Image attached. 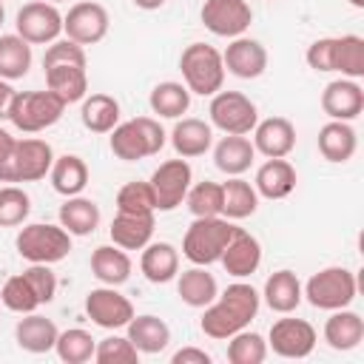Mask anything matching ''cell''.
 Returning <instances> with one entry per match:
<instances>
[{
	"instance_id": "cell-1",
	"label": "cell",
	"mask_w": 364,
	"mask_h": 364,
	"mask_svg": "<svg viewBox=\"0 0 364 364\" xmlns=\"http://www.w3.org/2000/svg\"><path fill=\"white\" fill-rule=\"evenodd\" d=\"M259 304H262V296L256 293L253 284L247 282H233L225 287V293H219L202 313V333L208 338H216V341H228L233 333L245 330L256 313H259Z\"/></svg>"
},
{
	"instance_id": "cell-2",
	"label": "cell",
	"mask_w": 364,
	"mask_h": 364,
	"mask_svg": "<svg viewBox=\"0 0 364 364\" xmlns=\"http://www.w3.org/2000/svg\"><path fill=\"white\" fill-rule=\"evenodd\" d=\"M233 233H236V225L225 216H193V222L182 239V256L191 264L208 267V264L219 262V256L228 247Z\"/></svg>"
},
{
	"instance_id": "cell-3",
	"label": "cell",
	"mask_w": 364,
	"mask_h": 364,
	"mask_svg": "<svg viewBox=\"0 0 364 364\" xmlns=\"http://www.w3.org/2000/svg\"><path fill=\"white\" fill-rule=\"evenodd\" d=\"M168 134L154 117H136L128 122H117L111 131V154L122 162H136L154 156L165 148Z\"/></svg>"
},
{
	"instance_id": "cell-4",
	"label": "cell",
	"mask_w": 364,
	"mask_h": 364,
	"mask_svg": "<svg viewBox=\"0 0 364 364\" xmlns=\"http://www.w3.org/2000/svg\"><path fill=\"white\" fill-rule=\"evenodd\" d=\"M179 71L185 80V88L199 97H213L216 91H222V82L228 74L222 63V51H216L208 43H191L179 57Z\"/></svg>"
},
{
	"instance_id": "cell-5",
	"label": "cell",
	"mask_w": 364,
	"mask_h": 364,
	"mask_svg": "<svg viewBox=\"0 0 364 364\" xmlns=\"http://www.w3.org/2000/svg\"><path fill=\"white\" fill-rule=\"evenodd\" d=\"M63 111H65V102L57 94H51L48 88L46 91H14L6 117L17 131L40 134V131L51 128L54 122H60Z\"/></svg>"
},
{
	"instance_id": "cell-6",
	"label": "cell",
	"mask_w": 364,
	"mask_h": 364,
	"mask_svg": "<svg viewBox=\"0 0 364 364\" xmlns=\"http://www.w3.org/2000/svg\"><path fill=\"white\" fill-rule=\"evenodd\" d=\"M14 247L31 264H57L71 253V233L63 225L31 222L20 228Z\"/></svg>"
},
{
	"instance_id": "cell-7",
	"label": "cell",
	"mask_w": 364,
	"mask_h": 364,
	"mask_svg": "<svg viewBox=\"0 0 364 364\" xmlns=\"http://www.w3.org/2000/svg\"><path fill=\"white\" fill-rule=\"evenodd\" d=\"M355 273L347 270V267H324L318 273H313L307 279V284L301 287V296L318 307V310H341V307H350L353 299H355Z\"/></svg>"
},
{
	"instance_id": "cell-8",
	"label": "cell",
	"mask_w": 364,
	"mask_h": 364,
	"mask_svg": "<svg viewBox=\"0 0 364 364\" xmlns=\"http://www.w3.org/2000/svg\"><path fill=\"white\" fill-rule=\"evenodd\" d=\"M54 165V151L46 139L26 136L17 139L14 154L0 165V182H37Z\"/></svg>"
},
{
	"instance_id": "cell-9",
	"label": "cell",
	"mask_w": 364,
	"mask_h": 364,
	"mask_svg": "<svg viewBox=\"0 0 364 364\" xmlns=\"http://www.w3.org/2000/svg\"><path fill=\"white\" fill-rule=\"evenodd\" d=\"M208 114H210V125L219 128L222 134L247 136L259 122V111L253 100L245 97L242 91H216L208 105Z\"/></svg>"
},
{
	"instance_id": "cell-10",
	"label": "cell",
	"mask_w": 364,
	"mask_h": 364,
	"mask_svg": "<svg viewBox=\"0 0 364 364\" xmlns=\"http://www.w3.org/2000/svg\"><path fill=\"white\" fill-rule=\"evenodd\" d=\"M14 26H17V34L28 46H46V43H54L63 34V14L57 11L54 3L34 0V3H26L17 11Z\"/></svg>"
},
{
	"instance_id": "cell-11",
	"label": "cell",
	"mask_w": 364,
	"mask_h": 364,
	"mask_svg": "<svg viewBox=\"0 0 364 364\" xmlns=\"http://www.w3.org/2000/svg\"><path fill=\"white\" fill-rule=\"evenodd\" d=\"M151 191H154V199H156V210L168 213L173 208H179L185 202V193L193 182V171L188 165V159H168L162 162L154 173H151Z\"/></svg>"
},
{
	"instance_id": "cell-12",
	"label": "cell",
	"mask_w": 364,
	"mask_h": 364,
	"mask_svg": "<svg viewBox=\"0 0 364 364\" xmlns=\"http://www.w3.org/2000/svg\"><path fill=\"white\" fill-rule=\"evenodd\" d=\"M202 26L216 37H242L253 23V9L247 0H205Z\"/></svg>"
},
{
	"instance_id": "cell-13",
	"label": "cell",
	"mask_w": 364,
	"mask_h": 364,
	"mask_svg": "<svg viewBox=\"0 0 364 364\" xmlns=\"http://www.w3.org/2000/svg\"><path fill=\"white\" fill-rule=\"evenodd\" d=\"M85 313L88 318L102 330H119L134 318V304L128 296H122L117 287L102 284L88 290L85 296Z\"/></svg>"
},
{
	"instance_id": "cell-14",
	"label": "cell",
	"mask_w": 364,
	"mask_h": 364,
	"mask_svg": "<svg viewBox=\"0 0 364 364\" xmlns=\"http://www.w3.org/2000/svg\"><path fill=\"white\" fill-rule=\"evenodd\" d=\"M316 327L304 318H279L270 327L267 347L282 358H307L316 347Z\"/></svg>"
},
{
	"instance_id": "cell-15",
	"label": "cell",
	"mask_w": 364,
	"mask_h": 364,
	"mask_svg": "<svg viewBox=\"0 0 364 364\" xmlns=\"http://www.w3.org/2000/svg\"><path fill=\"white\" fill-rule=\"evenodd\" d=\"M108 11L100 3L82 0L74 3L68 9V14H63V31L68 40L80 43V46H94L108 34Z\"/></svg>"
},
{
	"instance_id": "cell-16",
	"label": "cell",
	"mask_w": 364,
	"mask_h": 364,
	"mask_svg": "<svg viewBox=\"0 0 364 364\" xmlns=\"http://www.w3.org/2000/svg\"><path fill=\"white\" fill-rule=\"evenodd\" d=\"M222 63H225L228 74H233L239 80H256L267 68V51L259 40L242 34L228 43V48L222 51Z\"/></svg>"
},
{
	"instance_id": "cell-17",
	"label": "cell",
	"mask_w": 364,
	"mask_h": 364,
	"mask_svg": "<svg viewBox=\"0 0 364 364\" xmlns=\"http://www.w3.org/2000/svg\"><path fill=\"white\" fill-rule=\"evenodd\" d=\"M321 111L330 119H341L350 122L364 111V88L358 85V80H333L324 85L321 91Z\"/></svg>"
},
{
	"instance_id": "cell-18",
	"label": "cell",
	"mask_w": 364,
	"mask_h": 364,
	"mask_svg": "<svg viewBox=\"0 0 364 364\" xmlns=\"http://www.w3.org/2000/svg\"><path fill=\"white\" fill-rule=\"evenodd\" d=\"M222 267L233 276V279H245V276H253L262 264V245L256 236H250L245 228H236V233L230 236L228 247L222 250L219 256Z\"/></svg>"
},
{
	"instance_id": "cell-19",
	"label": "cell",
	"mask_w": 364,
	"mask_h": 364,
	"mask_svg": "<svg viewBox=\"0 0 364 364\" xmlns=\"http://www.w3.org/2000/svg\"><path fill=\"white\" fill-rule=\"evenodd\" d=\"M253 148L267 159L287 156L296 148V128L284 117H267L253 128Z\"/></svg>"
},
{
	"instance_id": "cell-20",
	"label": "cell",
	"mask_w": 364,
	"mask_h": 364,
	"mask_svg": "<svg viewBox=\"0 0 364 364\" xmlns=\"http://www.w3.org/2000/svg\"><path fill=\"white\" fill-rule=\"evenodd\" d=\"M154 213H119L114 216L108 233H111V242L122 250H142L151 236H154Z\"/></svg>"
},
{
	"instance_id": "cell-21",
	"label": "cell",
	"mask_w": 364,
	"mask_h": 364,
	"mask_svg": "<svg viewBox=\"0 0 364 364\" xmlns=\"http://www.w3.org/2000/svg\"><path fill=\"white\" fill-rule=\"evenodd\" d=\"M171 145L176 151V156L182 159H193V156H202L210 151L213 145V131L205 119H196V117H182L176 119L173 131H171Z\"/></svg>"
},
{
	"instance_id": "cell-22",
	"label": "cell",
	"mask_w": 364,
	"mask_h": 364,
	"mask_svg": "<svg viewBox=\"0 0 364 364\" xmlns=\"http://www.w3.org/2000/svg\"><path fill=\"white\" fill-rule=\"evenodd\" d=\"M139 270L151 284H168L179 273V250L171 242H148L139 256Z\"/></svg>"
},
{
	"instance_id": "cell-23",
	"label": "cell",
	"mask_w": 364,
	"mask_h": 364,
	"mask_svg": "<svg viewBox=\"0 0 364 364\" xmlns=\"http://www.w3.org/2000/svg\"><path fill=\"white\" fill-rule=\"evenodd\" d=\"M60 330L51 318L40 316V313H23V318L17 321L14 327V338H17V347L26 350V353H48L54 350V341H57Z\"/></svg>"
},
{
	"instance_id": "cell-24",
	"label": "cell",
	"mask_w": 364,
	"mask_h": 364,
	"mask_svg": "<svg viewBox=\"0 0 364 364\" xmlns=\"http://www.w3.org/2000/svg\"><path fill=\"white\" fill-rule=\"evenodd\" d=\"M256 159V148L242 134H225L213 148V165L228 176H242Z\"/></svg>"
},
{
	"instance_id": "cell-25",
	"label": "cell",
	"mask_w": 364,
	"mask_h": 364,
	"mask_svg": "<svg viewBox=\"0 0 364 364\" xmlns=\"http://www.w3.org/2000/svg\"><path fill=\"white\" fill-rule=\"evenodd\" d=\"M253 188H256V193L264 196V199H284V196H290L293 188H296V168H293L284 156L267 159V162L259 165L256 179H253Z\"/></svg>"
},
{
	"instance_id": "cell-26",
	"label": "cell",
	"mask_w": 364,
	"mask_h": 364,
	"mask_svg": "<svg viewBox=\"0 0 364 364\" xmlns=\"http://www.w3.org/2000/svg\"><path fill=\"white\" fill-rule=\"evenodd\" d=\"M333 316L324 321V341L338 350V353H347V350H355L364 338V318L347 307L341 310H330Z\"/></svg>"
},
{
	"instance_id": "cell-27",
	"label": "cell",
	"mask_w": 364,
	"mask_h": 364,
	"mask_svg": "<svg viewBox=\"0 0 364 364\" xmlns=\"http://www.w3.org/2000/svg\"><path fill=\"white\" fill-rule=\"evenodd\" d=\"M264 304L273 310V313H282V316H287V313H293L299 304H301V282H299V276L293 273V270H276V273H270L267 276V282H264Z\"/></svg>"
},
{
	"instance_id": "cell-28",
	"label": "cell",
	"mask_w": 364,
	"mask_h": 364,
	"mask_svg": "<svg viewBox=\"0 0 364 364\" xmlns=\"http://www.w3.org/2000/svg\"><path fill=\"white\" fill-rule=\"evenodd\" d=\"M125 330H128L131 344L139 353H148V355L162 353L168 347V341H171V327L159 316H151V313H145V316L134 313V318L125 324Z\"/></svg>"
},
{
	"instance_id": "cell-29",
	"label": "cell",
	"mask_w": 364,
	"mask_h": 364,
	"mask_svg": "<svg viewBox=\"0 0 364 364\" xmlns=\"http://www.w3.org/2000/svg\"><path fill=\"white\" fill-rule=\"evenodd\" d=\"M355 148H358V136H355L350 122L330 119L327 125H321V131H318V154L327 162H347V159H353Z\"/></svg>"
},
{
	"instance_id": "cell-30",
	"label": "cell",
	"mask_w": 364,
	"mask_h": 364,
	"mask_svg": "<svg viewBox=\"0 0 364 364\" xmlns=\"http://www.w3.org/2000/svg\"><path fill=\"white\" fill-rule=\"evenodd\" d=\"M176 276H179L176 279V293L188 307H208L219 296L213 273H208L202 264H193V267H188Z\"/></svg>"
},
{
	"instance_id": "cell-31",
	"label": "cell",
	"mask_w": 364,
	"mask_h": 364,
	"mask_svg": "<svg viewBox=\"0 0 364 364\" xmlns=\"http://www.w3.org/2000/svg\"><path fill=\"white\" fill-rule=\"evenodd\" d=\"M46 88L57 94L65 105L82 102L88 91V77L82 65H51L46 68Z\"/></svg>"
},
{
	"instance_id": "cell-32",
	"label": "cell",
	"mask_w": 364,
	"mask_h": 364,
	"mask_svg": "<svg viewBox=\"0 0 364 364\" xmlns=\"http://www.w3.org/2000/svg\"><path fill=\"white\" fill-rule=\"evenodd\" d=\"M48 176L60 196H77L88 185V165L77 154H63V156H54Z\"/></svg>"
},
{
	"instance_id": "cell-33",
	"label": "cell",
	"mask_w": 364,
	"mask_h": 364,
	"mask_svg": "<svg viewBox=\"0 0 364 364\" xmlns=\"http://www.w3.org/2000/svg\"><path fill=\"white\" fill-rule=\"evenodd\" d=\"M91 273L102 282V284H111V287H119L128 282L131 276V259L122 247L117 245H100L94 253H91Z\"/></svg>"
},
{
	"instance_id": "cell-34",
	"label": "cell",
	"mask_w": 364,
	"mask_h": 364,
	"mask_svg": "<svg viewBox=\"0 0 364 364\" xmlns=\"http://www.w3.org/2000/svg\"><path fill=\"white\" fill-rule=\"evenodd\" d=\"M259 208V193L242 176H230L222 182V216L225 219H247Z\"/></svg>"
},
{
	"instance_id": "cell-35",
	"label": "cell",
	"mask_w": 364,
	"mask_h": 364,
	"mask_svg": "<svg viewBox=\"0 0 364 364\" xmlns=\"http://www.w3.org/2000/svg\"><path fill=\"white\" fill-rule=\"evenodd\" d=\"M60 225L71 233V236H88L97 230L100 225V208L97 202L85 199V196H65L63 208H60Z\"/></svg>"
},
{
	"instance_id": "cell-36",
	"label": "cell",
	"mask_w": 364,
	"mask_h": 364,
	"mask_svg": "<svg viewBox=\"0 0 364 364\" xmlns=\"http://www.w3.org/2000/svg\"><path fill=\"white\" fill-rule=\"evenodd\" d=\"M80 119L91 134H111L119 122V102L108 94H91L82 100Z\"/></svg>"
},
{
	"instance_id": "cell-37",
	"label": "cell",
	"mask_w": 364,
	"mask_h": 364,
	"mask_svg": "<svg viewBox=\"0 0 364 364\" xmlns=\"http://www.w3.org/2000/svg\"><path fill=\"white\" fill-rule=\"evenodd\" d=\"M148 105H151L154 114H159L165 119H179L191 108V91L185 88V82L165 80V82L154 85V91L148 97Z\"/></svg>"
},
{
	"instance_id": "cell-38",
	"label": "cell",
	"mask_w": 364,
	"mask_h": 364,
	"mask_svg": "<svg viewBox=\"0 0 364 364\" xmlns=\"http://www.w3.org/2000/svg\"><path fill=\"white\" fill-rule=\"evenodd\" d=\"M31 68V46L20 34H0V77L20 80Z\"/></svg>"
},
{
	"instance_id": "cell-39",
	"label": "cell",
	"mask_w": 364,
	"mask_h": 364,
	"mask_svg": "<svg viewBox=\"0 0 364 364\" xmlns=\"http://www.w3.org/2000/svg\"><path fill=\"white\" fill-rule=\"evenodd\" d=\"M333 71H341V77H347V80H361L364 77V40L358 34L336 37Z\"/></svg>"
},
{
	"instance_id": "cell-40",
	"label": "cell",
	"mask_w": 364,
	"mask_h": 364,
	"mask_svg": "<svg viewBox=\"0 0 364 364\" xmlns=\"http://www.w3.org/2000/svg\"><path fill=\"white\" fill-rule=\"evenodd\" d=\"M94 347H97L94 336L88 330H82V327L63 330L57 336V341H54V353L65 364H85V361H91L94 358Z\"/></svg>"
},
{
	"instance_id": "cell-41",
	"label": "cell",
	"mask_w": 364,
	"mask_h": 364,
	"mask_svg": "<svg viewBox=\"0 0 364 364\" xmlns=\"http://www.w3.org/2000/svg\"><path fill=\"white\" fill-rule=\"evenodd\" d=\"M267 358V341L253 330H239L228 338V361L230 364H262Z\"/></svg>"
},
{
	"instance_id": "cell-42",
	"label": "cell",
	"mask_w": 364,
	"mask_h": 364,
	"mask_svg": "<svg viewBox=\"0 0 364 364\" xmlns=\"http://www.w3.org/2000/svg\"><path fill=\"white\" fill-rule=\"evenodd\" d=\"M31 199L20 185H3L0 188V228H17L28 219Z\"/></svg>"
},
{
	"instance_id": "cell-43",
	"label": "cell",
	"mask_w": 364,
	"mask_h": 364,
	"mask_svg": "<svg viewBox=\"0 0 364 364\" xmlns=\"http://www.w3.org/2000/svg\"><path fill=\"white\" fill-rule=\"evenodd\" d=\"M188 210L193 216H222V185L219 182H196L185 193Z\"/></svg>"
},
{
	"instance_id": "cell-44",
	"label": "cell",
	"mask_w": 364,
	"mask_h": 364,
	"mask_svg": "<svg viewBox=\"0 0 364 364\" xmlns=\"http://www.w3.org/2000/svg\"><path fill=\"white\" fill-rule=\"evenodd\" d=\"M0 301H3L6 310L20 313V316H23V313H34V310L40 307V301H37V296H34V290H31V284L26 282L23 273L6 279V284H3V290H0Z\"/></svg>"
},
{
	"instance_id": "cell-45",
	"label": "cell",
	"mask_w": 364,
	"mask_h": 364,
	"mask_svg": "<svg viewBox=\"0 0 364 364\" xmlns=\"http://www.w3.org/2000/svg\"><path fill=\"white\" fill-rule=\"evenodd\" d=\"M117 210L119 213H156V199L151 191V182H128L117 193Z\"/></svg>"
},
{
	"instance_id": "cell-46",
	"label": "cell",
	"mask_w": 364,
	"mask_h": 364,
	"mask_svg": "<svg viewBox=\"0 0 364 364\" xmlns=\"http://www.w3.org/2000/svg\"><path fill=\"white\" fill-rule=\"evenodd\" d=\"M94 361L97 364H136L139 350L131 344L128 336H108L94 347Z\"/></svg>"
},
{
	"instance_id": "cell-47",
	"label": "cell",
	"mask_w": 364,
	"mask_h": 364,
	"mask_svg": "<svg viewBox=\"0 0 364 364\" xmlns=\"http://www.w3.org/2000/svg\"><path fill=\"white\" fill-rule=\"evenodd\" d=\"M51 65H82L85 68V48L74 40H54L48 43L46 54H43V68H51Z\"/></svg>"
},
{
	"instance_id": "cell-48",
	"label": "cell",
	"mask_w": 364,
	"mask_h": 364,
	"mask_svg": "<svg viewBox=\"0 0 364 364\" xmlns=\"http://www.w3.org/2000/svg\"><path fill=\"white\" fill-rule=\"evenodd\" d=\"M23 276L31 284V290H34V296H37L40 304L54 301V296H57V276H54L51 264H28L23 270Z\"/></svg>"
},
{
	"instance_id": "cell-49",
	"label": "cell",
	"mask_w": 364,
	"mask_h": 364,
	"mask_svg": "<svg viewBox=\"0 0 364 364\" xmlns=\"http://www.w3.org/2000/svg\"><path fill=\"white\" fill-rule=\"evenodd\" d=\"M333 51H336V37H318L307 46L304 60L313 71L327 74V71H333Z\"/></svg>"
},
{
	"instance_id": "cell-50",
	"label": "cell",
	"mask_w": 364,
	"mask_h": 364,
	"mask_svg": "<svg viewBox=\"0 0 364 364\" xmlns=\"http://www.w3.org/2000/svg\"><path fill=\"white\" fill-rule=\"evenodd\" d=\"M173 364H210V353L199 350V347H182L171 355Z\"/></svg>"
},
{
	"instance_id": "cell-51",
	"label": "cell",
	"mask_w": 364,
	"mask_h": 364,
	"mask_svg": "<svg viewBox=\"0 0 364 364\" xmlns=\"http://www.w3.org/2000/svg\"><path fill=\"white\" fill-rule=\"evenodd\" d=\"M14 145H17V139H14L6 128H0V165L14 154Z\"/></svg>"
},
{
	"instance_id": "cell-52",
	"label": "cell",
	"mask_w": 364,
	"mask_h": 364,
	"mask_svg": "<svg viewBox=\"0 0 364 364\" xmlns=\"http://www.w3.org/2000/svg\"><path fill=\"white\" fill-rule=\"evenodd\" d=\"M11 97H14V88L9 85V80H3V77H0V117H6Z\"/></svg>"
},
{
	"instance_id": "cell-53",
	"label": "cell",
	"mask_w": 364,
	"mask_h": 364,
	"mask_svg": "<svg viewBox=\"0 0 364 364\" xmlns=\"http://www.w3.org/2000/svg\"><path fill=\"white\" fill-rule=\"evenodd\" d=\"M136 9H145V11H154V9H162L165 0H131Z\"/></svg>"
},
{
	"instance_id": "cell-54",
	"label": "cell",
	"mask_w": 364,
	"mask_h": 364,
	"mask_svg": "<svg viewBox=\"0 0 364 364\" xmlns=\"http://www.w3.org/2000/svg\"><path fill=\"white\" fill-rule=\"evenodd\" d=\"M350 6H355V9H364V0H350Z\"/></svg>"
},
{
	"instance_id": "cell-55",
	"label": "cell",
	"mask_w": 364,
	"mask_h": 364,
	"mask_svg": "<svg viewBox=\"0 0 364 364\" xmlns=\"http://www.w3.org/2000/svg\"><path fill=\"white\" fill-rule=\"evenodd\" d=\"M3 20H6V9H3V0H0V26H3Z\"/></svg>"
},
{
	"instance_id": "cell-56",
	"label": "cell",
	"mask_w": 364,
	"mask_h": 364,
	"mask_svg": "<svg viewBox=\"0 0 364 364\" xmlns=\"http://www.w3.org/2000/svg\"><path fill=\"white\" fill-rule=\"evenodd\" d=\"M48 3H63V0H48Z\"/></svg>"
}]
</instances>
